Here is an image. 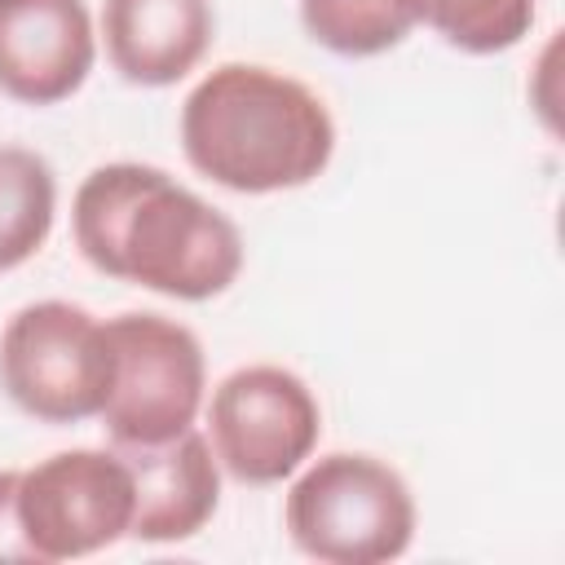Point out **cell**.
<instances>
[{"label":"cell","instance_id":"5b68a950","mask_svg":"<svg viewBox=\"0 0 565 565\" xmlns=\"http://www.w3.org/2000/svg\"><path fill=\"white\" fill-rule=\"evenodd\" d=\"M115 353L102 424L115 446H154L185 428L203 406L207 362L190 327L163 313H119L106 322Z\"/></svg>","mask_w":565,"mask_h":565},{"label":"cell","instance_id":"9c48e42d","mask_svg":"<svg viewBox=\"0 0 565 565\" xmlns=\"http://www.w3.org/2000/svg\"><path fill=\"white\" fill-rule=\"evenodd\" d=\"M132 472V530L137 543H185L221 503V463L203 433L185 428L154 446H115Z\"/></svg>","mask_w":565,"mask_h":565},{"label":"cell","instance_id":"30bf717a","mask_svg":"<svg viewBox=\"0 0 565 565\" xmlns=\"http://www.w3.org/2000/svg\"><path fill=\"white\" fill-rule=\"evenodd\" d=\"M216 18L212 0H106L102 40L110 66L141 88H168L185 79L207 44Z\"/></svg>","mask_w":565,"mask_h":565},{"label":"cell","instance_id":"8fae6325","mask_svg":"<svg viewBox=\"0 0 565 565\" xmlns=\"http://www.w3.org/2000/svg\"><path fill=\"white\" fill-rule=\"evenodd\" d=\"M57 177L44 154L0 146V274L26 265L53 234Z\"/></svg>","mask_w":565,"mask_h":565},{"label":"cell","instance_id":"4fadbf2b","mask_svg":"<svg viewBox=\"0 0 565 565\" xmlns=\"http://www.w3.org/2000/svg\"><path fill=\"white\" fill-rule=\"evenodd\" d=\"M415 22L433 26L446 44L490 57L516 49L534 26V0H411Z\"/></svg>","mask_w":565,"mask_h":565},{"label":"cell","instance_id":"52a82bcc","mask_svg":"<svg viewBox=\"0 0 565 565\" xmlns=\"http://www.w3.org/2000/svg\"><path fill=\"white\" fill-rule=\"evenodd\" d=\"M216 463L243 486H278L300 472L322 437L309 384L282 366H238L212 388L207 406Z\"/></svg>","mask_w":565,"mask_h":565},{"label":"cell","instance_id":"3957f363","mask_svg":"<svg viewBox=\"0 0 565 565\" xmlns=\"http://www.w3.org/2000/svg\"><path fill=\"white\" fill-rule=\"evenodd\" d=\"M287 534L322 565H384L415 539L411 486L375 455L331 450L287 490Z\"/></svg>","mask_w":565,"mask_h":565},{"label":"cell","instance_id":"5bb4252c","mask_svg":"<svg viewBox=\"0 0 565 565\" xmlns=\"http://www.w3.org/2000/svg\"><path fill=\"white\" fill-rule=\"evenodd\" d=\"M18 477L22 472L0 468V561H35L18 516Z\"/></svg>","mask_w":565,"mask_h":565},{"label":"cell","instance_id":"ba28073f","mask_svg":"<svg viewBox=\"0 0 565 565\" xmlns=\"http://www.w3.org/2000/svg\"><path fill=\"white\" fill-rule=\"evenodd\" d=\"M97 31L84 0H0V93L57 106L88 79Z\"/></svg>","mask_w":565,"mask_h":565},{"label":"cell","instance_id":"6da1fadb","mask_svg":"<svg viewBox=\"0 0 565 565\" xmlns=\"http://www.w3.org/2000/svg\"><path fill=\"white\" fill-rule=\"evenodd\" d=\"M75 247L106 274L172 300H212L243 274V234L150 163L93 168L71 203Z\"/></svg>","mask_w":565,"mask_h":565},{"label":"cell","instance_id":"277c9868","mask_svg":"<svg viewBox=\"0 0 565 565\" xmlns=\"http://www.w3.org/2000/svg\"><path fill=\"white\" fill-rule=\"evenodd\" d=\"M106 322L66 300L22 305L0 331V388L40 424H79L110 397Z\"/></svg>","mask_w":565,"mask_h":565},{"label":"cell","instance_id":"8992f818","mask_svg":"<svg viewBox=\"0 0 565 565\" xmlns=\"http://www.w3.org/2000/svg\"><path fill=\"white\" fill-rule=\"evenodd\" d=\"M18 516L35 565L106 552L132 530V472L119 450H57L18 477Z\"/></svg>","mask_w":565,"mask_h":565},{"label":"cell","instance_id":"7c38bea8","mask_svg":"<svg viewBox=\"0 0 565 565\" xmlns=\"http://www.w3.org/2000/svg\"><path fill=\"white\" fill-rule=\"evenodd\" d=\"M300 22L313 44L340 57L388 53L419 26L411 0H300Z\"/></svg>","mask_w":565,"mask_h":565},{"label":"cell","instance_id":"7a4b0ae2","mask_svg":"<svg viewBox=\"0 0 565 565\" xmlns=\"http://www.w3.org/2000/svg\"><path fill=\"white\" fill-rule=\"evenodd\" d=\"M181 150L207 181L234 194H278L318 181L335 154V119L300 79L225 62L181 106Z\"/></svg>","mask_w":565,"mask_h":565}]
</instances>
